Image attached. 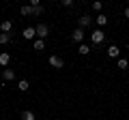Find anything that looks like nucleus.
<instances>
[{
    "label": "nucleus",
    "instance_id": "nucleus-15",
    "mask_svg": "<svg viewBox=\"0 0 129 120\" xmlns=\"http://www.w3.org/2000/svg\"><path fill=\"white\" fill-rule=\"evenodd\" d=\"M78 51H80V54H82V56H86V54H90V47H88V45H84V43H82Z\"/></svg>",
    "mask_w": 129,
    "mask_h": 120
},
{
    "label": "nucleus",
    "instance_id": "nucleus-20",
    "mask_svg": "<svg viewBox=\"0 0 129 120\" xmlns=\"http://www.w3.org/2000/svg\"><path fill=\"white\" fill-rule=\"evenodd\" d=\"M92 9H95V11H101V9H103V2H99V0L92 2Z\"/></svg>",
    "mask_w": 129,
    "mask_h": 120
},
{
    "label": "nucleus",
    "instance_id": "nucleus-7",
    "mask_svg": "<svg viewBox=\"0 0 129 120\" xmlns=\"http://www.w3.org/2000/svg\"><path fill=\"white\" fill-rule=\"evenodd\" d=\"M22 37L24 39H28V41H32V39H35V37H37V30H35V28H24V32H22Z\"/></svg>",
    "mask_w": 129,
    "mask_h": 120
},
{
    "label": "nucleus",
    "instance_id": "nucleus-4",
    "mask_svg": "<svg viewBox=\"0 0 129 120\" xmlns=\"http://www.w3.org/2000/svg\"><path fill=\"white\" fill-rule=\"evenodd\" d=\"M71 39H73L75 43H80V45H82V41H84V30H82V28H75L73 32H71Z\"/></svg>",
    "mask_w": 129,
    "mask_h": 120
},
{
    "label": "nucleus",
    "instance_id": "nucleus-5",
    "mask_svg": "<svg viewBox=\"0 0 129 120\" xmlns=\"http://www.w3.org/2000/svg\"><path fill=\"white\" fill-rule=\"evenodd\" d=\"M90 22H92V17L90 15H82V17H78V28H86V26H90Z\"/></svg>",
    "mask_w": 129,
    "mask_h": 120
},
{
    "label": "nucleus",
    "instance_id": "nucleus-8",
    "mask_svg": "<svg viewBox=\"0 0 129 120\" xmlns=\"http://www.w3.org/2000/svg\"><path fill=\"white\" fill-rule=\"evenodd\" d=\"M118 54H120L118 45H110L108 47V56H110V58H118Z\"/></svg>",
    "mask_w": 129,
    "mask_h": 120
},
{
    "label": "nucleus",
    "instance_id": "nucleus-10",
    "mask_svg": "<svg viewBox=\"0 0 129 120\" xmlns=\"http://www.w3.org/2000/svg\"><path fill=\"white\" fill-rule=\"evenodd\" d=\"M11 28H13V22H9V19H5V22L0 24V30L2 32H11Z\"/></svg>",
    "mask_w": 129,
    "mask_h": 120
},
{
    "label": "nucleus",
    "instance_id": "nucleus-6",
    "mask_svg": "<svg viewBox=\"0 0 129 120\" xmlns=\"http://www.w3.org/2000/svg\"><path fill=\"white\" fill-rule=\"evenodd\" d=\"M30 11H32V15H43V7L37 0H30Z\"/></svg>",
    "mask_w": 129,
    "mask_h": 120
},
{
    "label": "nucleus",
    "instance_id": "nucleus-3",
    "mask_svg": "<svg viewBox=\"0 0 129 120\" xmlns=\"http://www.w3.org/2000/svg\"><path fill=\"white\" fill-rule=\"evenodd\" d=\"M50 65L54 67V69H62V67H64V60L60 58V56H50Z\"/></svg>",
    "mask_w": 129,
    "mask_h": 120
},
{
    "label": "nucleus",
    "instance_id": "nucleus-11",
    "mask_svg": "<svg viewBox=\"0 0 129 120\" xmlns=\"http://www.w3.org/2000/svg\"><path fill=\"white\" fill-rule=\"evenodd\" d=\"M32 47H35V49H37V51H43V49H45V41H41V39H37V41H35V45H32Z\"/></svg>",
    "mask_w": 129,
    "mask_h": 120
},
{
    "label": "nucleus",
    "instance_id": "nucleus-2",
    "mask_svg": "<svg viewBox=\"0 0 129 120\" xmlns=\"http://www.w3.org/2000/svg\"><path fill=\"white\" fill-rule=\"evenodd\" d=\"M90 41L95 43V45H101V43L106 41V32H103V30H95V32L90 34Z\"/></svg>",
    "mask_w": 129,
    "mask_h": 120
},
{
    "label": "nucleus",
    "instance_id": "nucleus-22",
    "mask_svg": "<svg viewBox=\"0 0 129 120\" xmlns=\"http://www.w3.org/2000/svg\"><path fill=\"white\" fill-rule=\"evenodd\" d=\"M125 17H129V7H127V9H125Z\"/></svg>",
    "mask_w": 129,
    "mask_h": 120
},
{
    "label": "nucleus",
    "instance_id": "nucleus-13",
    "mask_svg": "<svg viewBox=\"0 0 129 120\" xmlns=\"http://www.w3.org/2000/svg\"><path fill=\"white\" fill-rule=\"evenodd\" d=\"M9 60H11V56H9V54H0V65H2V67L9 65Z\"/></svg>",
    "mask_w": 129,
    "mask_h": 120
},
{
    "label": "nucleus",
    "instance_id": "nucleus-19",
    "mask_svg": "<svg viewBox=\"0 0 129 120\" xmlns=\"http://www.w3.org/2000/svg\"><path fill=\"white\" fill-rule=\"evenodd\" d=\"M127 65H129V62L125 58H118V69H127Z\"/></svg>",
    "mask_w": 129,
    "mask_h": 120
},
{
    "label": "nucleus",
    "instance_id": "nucleus-23",
    "mask_svg": "<svg viewBox=\"0 0 129 120\" xmlns=\"http://www.w3.org/2000/svg\"><path fill=\"white\" fill-rule=\"evenodd\" d=\"M127 49H129V45H127Z\"/></svg>",
    "mask_w": 129,
    "mask_h": 120
},
{
    "label": "nucleus",
    "instance_id": "nucleus-16",
    "mask_svg": "<svg viewBox=\"0 0 129 120\" xmlns=\"http://www.w3.org/2000/svg\"><path fill=\"white\" fill-rule=\"evenodd\" d=\"M97 24H99V26H106V24H108V17L99 13V17H97Z\"/></svg>",
    "mask_w": 129,
    "mask_h": 120
},
{
    "label": "nucleus",
    "instance_id": "nucleus-12",
    "mask_svg": "<svg viewBox=\"0 0 129 120\" xmlns=\"http://www.w3.org/2000/svg\"><path fill=\"white\" fill-rule=\"evenodd\" d=\"M17 88H19V90H22V92H26L28 88H30V84H28L26 79H19V84H17Z\"/></svg>",
    "mask_w": 129,
    "mask_h": 120
},
{
    "label": "nucleus",
    "instance_id": "nucleus-21",
    "mask_svg": "<svg viewBox=\"0 0 129 120\" xmlns=\"http://www.w3.org/2000/svg\"><path fill=\"white\" fill-rule=\"evenodd\" d=\"M60 5H62V7H71V5H73V0H62Z\"/></svg>",
    "mask_w": 129,
    "mask_h": 120
},
{
    "label": "nucleus",
    "instance_id": "nucleus-17",
    "mask_svg": "<svg viewBox=\"0 0 129 120\" xmlns=\"http://www.w3.org/2000/svg\"><path fill=\"white\" fill-rule=\"evenodd\" d=\"M19 13H22L24 17H28V15H32V11H30V7H22V9H19Z\"/></svg>",
    "mask_w": 129,
    "mask_h": 120
},
{
    "label": "nucleus",
    "instance_id": "nucleus-18",
    "mask_svg": "<svg viewBox=\"0 0 129 120\" xmlns=\"http://www.w3.org/2000/svg\"><path fill=\"white\" fill-rule=\"evenodd\" d=\"M22 120H35V114H32V111H24V114H22Z\"/></svg>",
    "mask_w": 129,
    "mask_h": 120
},
{
    "label": "nucleus",
    "instance_id": "nucleus-9",
    "mask_svg": "<svg viewBox=\"0 0 129 120\" xmlns=\"http://www.w3.org/2000/svg\"><path fill=\"white\" fill-rule=\"evenodd\" d=\"M2 77H5L7 82H11V79H15V71L13 69H5L2 71Z\"/></svg>",
    "mask_w": 129,
    "mask_h": 120
},
{
    "label": "nucleus",
    "instance_id": "nucleus-14",
    "mask_svg": "<svg viewBox=\"0 0 129 120\" xmlns=\"http://www.w3.org/2000/svg\"><path fill=\"white\" fill-rule=\"evenodd\" d=\"M0 43H2V45H5V43H11V34L9 32H2V34H0Z\"/></svg>",
    "mask_w": 129,
    "mask_h": 120
},
{
    "label": "nucleus",
    "instance_id": "nucleus-1",
    "mask_svg": "<svg viewBox=\"0 0 129 120\" xmlns=\"http://www.w3.org/2000/svg\"><path fill=\"white\" fill-rule=\"evenodd\" d=\"M35 30H37V37L41 39V41H45V39H47V32H50L47 24H37V26H35Z\"/></svg>",
    "mask_w": 129,
    "mask_h": 120
}]
</instances>
